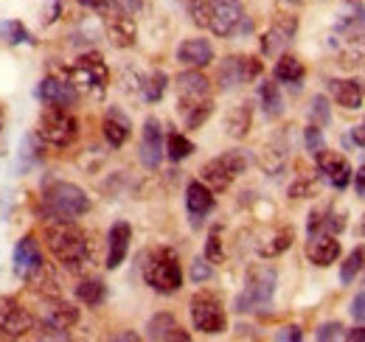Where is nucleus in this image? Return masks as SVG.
Here are the masks:
<instances>
[{
  "instance_id": "obj_33",
  "label": "nucleus",
  "mask_w": 365,
  "mask_h": 342,
  "mask_svg": "<svg viewBox=\"0 0 365 342\" xmlns=\"http://www.w3.org/2000/svg\"><path fill=\"white\" fill-rule=\"evenodd\" d=\"M292 239H295V230L292 227H278L273 236L267 239V244L259 247V256L262 258H275L281 253H287L292 247Z\"/></svg>"
},
{
  "instance_id": "obj_45",
  "label": "nucleus",
  "mask_w": 365,
  "mask_h": 342,
  "mask_svg": "<svg viewBox=\"0 0 365 342\" xmlns=\"http://www.w3.org/2000/svg\"><path fill=\"white\" fill-rule=\"evenodd\" d=\"M315 337H318L320 342L340 340V337H343V326H340L337 320H329V323H323L318 331H315Z\"/></svg>"
},
{
  "instance_id": "obj_44",
  "label": "nucleus",
  "mask_w": 365,
  "mask_h": 342,
  "mask_svg": "<svg viewBox=\"0 0 365 342\" xmlns=\"http://www.w3.org/2000/svg\"><path fill=\"white\" fill-rule=\"evenodd\" d=\"M188 14H191L194 26L208 28V0H191L188 3Z\"/></svg>"
},
{
  "instance_id": "obj_26",
  "label": "nucleus",
  "mask_w": 365,
  "mask_h": 342,
  "mask_svg": "<svg viewBox=\"0 0 365 342\" xmlns=\"http://www.w3.org/2000/svg\"><path fill=\"white\" fill-rule=\"evenodd\" d=\"M101 132H104V140H107L113 149H121V146L130 140V135H133V121H130V115H127L124 110L110 107L107 115H104Z\"/></svg>"
},
{
  "instance_id": "obj_11",
  "label": "nucleus",
  "mask_w": 365,
  "mask_h": 342,
  "mask_svg": "<svg viewBox=\"0 0 365 342\" xmlns=\"http://www.w3.org/2000/svg\"><path fill=\"white\" fill-rule=\"evenodd\" d=\"M264 65L259 62V56H228L222 59L220 71H217V82L222 90H236L242 85H250L262 76Z\"/></svg>"
},
{
  "instance_id": "obj_28",
  "label": "nucleus",
  "mask_w": 365,
  "mask_h": 342,
  "mask_svg": "<svg viewBox=\"0 0 365 342\" xmlns=\"http://www.w3.org/2000/svg\"><path fill=\"white\" fill-rule=\"evenodd\" d=\"M329 93L343 110H360L363 107V85L357 79H329Z\"/></svg>"
},
{
  "instance_id": "obj_8",
  "label": "nucleus",
  "mask_w": 365,
  "mask_h": 342,
  "mask_svg": "<svg viewBox=\"0 0 365 342\" xmlns=\"http://www.w3.org/2000/svg\"><path fill=\"white\" fill-rule=\"evenodd\" d=\"M188 314H191V326L200 334L217 337V334H222L228 328L225 306H222L220 295H214V292H197L194 298L188 300Z\"/></svg>"
},
{
  "instance_id": "obj_47",
  "label": "nucleus",
  "mask_w": 365,
  "mask_h": 342,
  "mask_svg": "<svg viewBox=\"0 0 365 342\" xmlns=\"http://www.w3.org/2000/svg\"><path fill=\"white\" fill-rule=\"evenodd\" d=\"M351 317L357 323H365V292H360L357 298L351 300Z\"/></svg>"
},
{
  "instance_id": "obj_53",
  "label": "nucleus",
  "mask_w": 365,
  "mask_h": 342,
  "mask_svg": "<svg viewBox=\"0 0 365 342\" xmlns=\"http://www.w3.org/2000/svg\"><path fill=\"white\" fill-rule=\"evenodd\" d=\"M76 3H82L85 9H93V11H98V9H101L107 0H76Z\"/></svg>"
},
{
  "instance_id": "obj_16",
  "label": "nucleus",
  "mask_w": 365,
  "mask_h": 342,
  "mask_svg": "<svg viewBox=\"0 0 365 342\" xmlns=\"http://www.w3.org/2000/svg\"><path fill=\"white\" fill-rule=\"evenodd\" d=\"M138 157H140V163H143L149 171H155L160 163H163V157H166V146H163V129H160V121H158V118H146V121H143Z\"/></svg>"
},
{
  "instance_id": "obj_48",
  "label": "nucleus",
  "mask_w": 365,
  "mask_h": 342,
  "mask_svg": "<svg viewBox=\"0 0 365 342\" xmlns=\"http://www.w3.org/2000/svg\"><path fill=\"white\" fill-rule=\"evenodd\" d=\"M275 340H292V342H301L304 340V334H301V328L298 326H284L278 334H275Z\"/></svg>"
},
{
  "instance_id": "obj_2",
  "label": "nucleus",
  "mask_w": 365,
  "mask_h": 342,
  "mask_svg": "<svg viewBox=\"0 0 365 342\" xmlns=\"http://www.w3.org/2000/svg\"><path fill=\"white\" fill-rule=\"evenodd\" d=\"M143 281L158 295H178L182 286L180 258L169 247H158L143 258Z\"/></svg>"
},
{
  "instance_id": "obj_23",
  "label": "nucleus",
  "mask_w": 365,
  "mask_h": 342,
  "mask_svg": "<svg viewBox=\"0 0 365 342\" xmlns=\"http://www.w3.org/2000/svg\"><path fill=\"white\" fill-rule=\"evenodd\" d=\"M146 337L149 340H158V342H188L191 340V334L188 331H182V326L178 323V317L175 314H169V311H160V314H155L149 323H146Z\"/></svg>"
},
{
  "instance_id": "obj_52",
  "label": "nucleus",
  "mask_w": 365,
  "mask_h": 342,
  "mask_svg": "<svg viewBox=\"0 0 365 342\" xmlns=\"http://www.w3.org/2000/svg\"><path fill=\"white\" fill-rule=\"evenodd\" d=\"M343 340H351V342H363L365 340V328H351L343 334Z\"/></svg>"
},
{
  "instance_id": "obj_7",
  "label": "nucleus",
  "mask_w": 365,
  "mask_h": 342,
  "mask_svg": "<svg viewBox=\"0 0 365 342\" xmlns=\"http://www.w3.org/2000/svg\"><path fill=\"white\" fill-rule=\"evenodd\" d=\"M250 166V157L245 149H230L222 152L217 157H211L202 169H200V180L217 194V191H228L233 185V180H239Z\"/></svg>"
},
{
  "instance_id": "obj_18",
  "label": "nucleus",
  "mask_w": 365,
  "mask_h": 342,
  "mask_svg": "<svg viewBox=\"0 0 365 342\" xmlns=\"http://www.w3.org/2000/svg\"><path fill=\"white\" fill-rule=\"evenodd\" d=\"M217 208V200H214V191L202 182V180H191L188 188H185V211H188V222L191 227H200L211 211Z\"/></svg>"
},
{
  "instance_id": "obj_41",
  "label": "nucleus",
  "mask_w": 365,
  "mask_h": 342,
  "mask_svg": "<svg viewBox=\"0 0 365 342\" xmlns=\"http://www.w3.org/2000/svg\"><path fill=\"white\" fill-rule=\"evenodd\" d=\"M211 275H214V264L208 258H197L191 264V281L194 284H205V281H211Z\"/></svg>"
},
{
  "instance_id": "obj_13",
  "label": "nucleus",
  "mask_w": 365,
  "mask_h": 342,
  "mask_svg": "<svg viewBox=\"0 0 365 342\" xmlns=\"http://www.w3.org/2000/svg\"><path fill=\"white\" fill-rule=\"evenodd\" d=\"M11 266H14V275L26 284H31L43 269H46V258L40 250V242L34 236H23L17 244H14V256H11Z\"/></svg>"
},
{
  "instance_id": "obj_15",
  "label": "nucleus",
  "mask_w": 365,
  "mask_h": 342,
  "mask_svg": "<svg viewBox=\"0 0 365 342\" xmlns=\"http://www.w3.org/2000/svg\"><path fill=\"white\" fill-rule=\"evenodd\" d=\"M298 34V17L292 14H281L270 23V28L262 34V53L264 56H281L284 48H289V43Z\"/></svg>"
},
{
  "instance_id": "obj_39",
  "label": "nucleus",
  "mask_w": 365,
  "mask_h": 342,
  "mask_svg": "<svg viewBox=\"0 0 365 342\" xmlns=\"http://www.w3.org/2000/svg\"><path fill=\"white\" fill-rule=\"evenodd\" d=\"M205 258H208L211 264H222V258H225V250H222V230H220V227H214V230L208 233Z\"/></svg>"
},
{
  "instance_id": "obj_35",
  "label": "nucleus",
  "mask_w": 365,
  "mask_h": 342,
  "mask_svg": "<svg viewBox=\"0 0 365 342\" xmlns=\"http://www.w3.org/2000/svg\"><path fill=\"white\" fill-rule=\"evenodd\" d=\"M365 269V247H357V250H351L349 258L343 261V266H340V281L349 286V284H354L357 281V275Z\"/></svg>"
},
{
  "instance_id": "obj_31",
  "label": "nucleus",
  "mask_w": 365,
  "mask_h": 342,
  "mask_svg": "<svg viewBox=\"0 0 365 342\" xmlns=\"http://www.w3.org/2000/svg\"><path fill=\"white\" fill-rule=\"evenodd\" d=\"M250 124H253V107L245 101V104H236L228 113V118H225V132H228L230 138L242 140V138L250 132Z\"/></svg>"
},
{
  "instance_id": "obj_55",
  "label": "nucleus",
  "mask_w": 365,
  "mask_h": 342,
  "mask_svg": "<svg viewBox=\"0 0 365 342\" xmlns=\"http://www.w3.org/2000/svg\"><path fill=\"white\" fill-rule=\"evenodd\" d=\"M357 233H360V236H365V219H363V224H360V230H357Z\"/></svg>"
},
{
  "instance_id": "obj_42",
  "label": "nucleus",
  "mask_w": 365,
  "mask_h": 342,
  "mask_svg": "<svg viewBox=\"0 0 365 342\" xmlns=\"http://www.w3.org/2000/svg\"><path fill=\"white\" fill-rule=\"evenodd\" d=\"M143 0H107L98 11H124V14H138Z\"/></svg>"
},
{
  "instance_id": "obj_21",
  "label": "nucleus",
  "mask_w": 365,
  "mask_h": 342,
  "mask_svg": "<svg viewBox=\"0 0 365 342\" xmlns=\"http://www.w3.org/2000/svg\"><path fill=\"white\" fill-rule=\"evenodd\" d=\"M337 40H357L365 37V6L363 0H343V9L334 23Z\"/></svg>"
},
{
  "instance_id": "obj_20",
  "label": "nucleus",
  "mask_w": 365,
  "mask_h": 342,
  "mask_svg": "<svg viewBox=\"0 0 365 342\" xmlns=\"http://www.w3.org/2000/svg\"><path fill=\"white\" fill-rule=\"evenodd\" d=\"M37 98L48 107H65L71 110L79 101V90L68 82V76H46L37 87Z\"/></svg>"
},
{
  "instance_id": "obj_37",
  "label": "nucleus",
  "mask_w": 365,
  "mask_h": 342,
  "mask_svg": "<svg viewBox=\"0 0 365 342\" xmlns=\"http://www.w3.org/2000/svg\"><path fill=\"white\" fill-rule=\"evenodd\" d=\"M307 113H309V124H315V127H329V121H331V107H329L326 95H312Z\"/></svg>"
},
{
  "instance_id": "obj_29",
  "label": "nucleus",
  "mask_w": 365,
  "mask_h": 342,
  "mask_svg": "<svg viewBox=\"0 0 365 342\" xmlns=\"http://www.w3.org/2000/svg\"><path fill=\"white\" fill-rule=\"evenodd\" d=\"M259 107H262V113H264V118H281L284 115V95H281V90L275 82H262L259 85Z\"/></svg>"
},
{
  "instance_id": "obj_50",
  "label": "nucleus",
  "mask_w": 365,
  "mask_h": 342,
  "mask_svg": "<svg viewBox=\"0 0 365 342\" xmlns=\"http://www.w3.org/2000/svg\"><path fill=\"white\" fill-rule=\"evenodd\" d=\"M59 9H62V0H48V9H46V23H53V17L59 14Z\"/></svg>"
},
{
  "instance_id": "obj_24",
  "label": "nucleus",
  "mask_w": 365,
  "mask_h": 342,
  "mask_svg": "<svg viewBox=\"0 0 365 342\" xmlns=\"http://www.w3.org/2000/svg\"><path fill=\"white\" fill-rule=\"evenodd\" d=\"M340 253H343V247H340L334 233H315L307 242V258L315 266H331L340 258Z\"/></svg>"
},
{
  "instance_id": "obj_30",
  "label": "nucleus",
  "mask_w": 365,
  "mask_h": 342,
  "mask_svg": "<svg viewBox=\"0 0 365 342\" xmlns=\"http://www.w3.org/2000/svg\"><path fill=\"white\" fill-rule=\"evenodd\" d=\"M273 73L281 85H301L304 76H307V68H304L301 59H295V56H289V53H281L278 62H275Z\"/></svg>"
},
{
  "instance_id": "obj_43",
  "label": "nucleus",
  "mask_w": 365,
  "mask_h": 342,
  "mask_svg": "<svg viewBox=\"0 0 365 342\" xmlns=\"http://www.w3.org/2000/svg\"><path fill=\"white\" fill-rule=\"evenodd\" d=\"M304 146H307V152H312V155H318L320 149L326 146V140H323V132H320V127L309 124V127L304 129Z\"/></svg>"
},
{
  "instance_id": "obj_1",
  "label": "nucleus",
  "mask_w": 365,
  "mask_h": 342,
  "mask_svg": "<svg viewBox=\"0 0 365 342\" xmlns=\"http://www.w3.org/2000/svg\"><path fill=\"white\" fill-rule=\"evenodd\" d=\"M46 247L53 261L65 272H85V266L93 261L88 233L73 219H48L46 222Z\"/></svg>"
},
{
  "instance_id": "obj_46",
  "label": "nucleus",
  "mask_w": 365,
  "mask_h": 342,
  "mask_svg": "<svg viewBox=\"0 0 365 342\" xmlns=\"http://www.w3.org/2000/svg\"><path fill=\"white\" fill-rule=\"evenodd\" d=\"M31 143H34V135H29V138L23 140V149H20V160H23V166H20V169L34 166V160H37V155L31 152Z\"/></svg>"
},
{
  "instance_id": "obj_6",
  "label": "nucleus",
  "mask_w": 365,
  "mask_h": 342,
  "mask_svg": "<svg viewBox=\"0 0 365 342\" xmlns=\"http://www.w3.org/2000/svg\"><path fill=\"white\" fill-rule=\"evenodd\" d=\"M34 135L46 146L65 149V146H71L79 138V121H76V115L71 110H65V107H48L46 104V110L37 118Z\"/></svg>"
},
{
  "instance_id": "obj_36",
  "label": "nucleus",
  "mask_w": 365,
  "mask_h": 342,
  "mask_svg": "<svg viewBox=\"0 0 365 342\" xmlns=\"http://www.w3.org/2000/svg\"><path fill=\"white\" fill-rule=\"evenodd\" d=\"M166 85H169V76H166L163 71L149 73V76L143 79V98H146L149 104L160 101V98H163V93H166Z\"/></svg>"
},
{
  "instance_id": "obj_10",
  "label": "nucleus",
  "mask_w": 365,
  "mask_h": 342,
  "mask_svg": "<svg viewBox=\"0 0 365 342\" xmlns=\"http://www.w3.org/2000/svg\"><path fill=\"white\" fill-rule=\"evenodd\" d=\"M34 331H37L34 314L17 298L3 295L0 298V334L3 337H11V340H20V337H29Z\"/></svg>"
},
{
  "instance_id": "obj_32",
  "label": "nucleus",
  "mask_w": 365,
  "mask_h": 342,
  "mask_svg": "<svg viewBox=\"0 0 365 342\" xmlns=\"http://www.w3.org/2000/svg\"><path fill=\"white\" fill-rule=\"evenodd\" d=\"M76 300L79 303H85V306H101L104 300H107V286H104V281H98V278H82L79 284H76Z\"/></svg>"
},
{
  "instance_id": "obj_57",
  "label": "nucleus",
  "mask_w": 365,
  "mask_h": 342,
  "mask_svg": "<svg viewBox=\"0 0 365 342\" xmlns=\"http://www.w3.org/2000/svg\"><path fill=\"white\" fill-rule=\"evenodd\" d=\"M363 93H365V82H363Z\"/></svg>"
},
{
  "instance_id": "obj_4",
  "label": "nucleus",
  "mask_w": 365,
  "mask_h": 342,
  "mask_svg": "<svg viewBox=\"0 0 365 342\" xmlns=\"http://www.w3.org/2000/svg\"><path fill=\"white\" fill-rule=\"evenodd\" d=\"M275 275L273 266H250L247 278H245V289L239 292V298L233 303V309L239 314H253V311H267L273 306L275 298Z\"/></svg>"
},
{
  "instance_id": "obj_25",
  "label": "nucleus",
  "mask_w": 365,
  "mask_h": 342,
  "mask_svg": "<svg viewBox=\"0 0 365 342\" xmlns=\"http://www.w3.org/2000/svg\"><path fill=\"white\" fill-rule=\"evenodd\" d=\"M178 62L185 65V68H208L214 62V45L202 37H191V40H182L180 48H178Z\"/></svg>"
},
{
  "instance_id": "obj_49",
  "label": "nucleus",
  "mask_w": 365,
  "mask_h": 342,
  "mask_svg": "<svg viewBox=\"0 0 365 342\" xmlns=\"http://www.w3.org/2000/svg\"><path fill=\"white\" fill-rule=\"evenodd\" d=\"M351 182H354V188H357V197H363L365 200V166L357 169V174L351 177Z\"/></svg>"
},
{
  "instance_id": "obj_22",
  "label": "nucleus",
  "mask_w": 365,
  "mask_h": 342,
  "mask_svg": "<svg viewBox=\"0 0 365 342\" xmlns=\"http://www.w3.org/2000/svg\"><path fill=\"white\" fill-rule=\"evenodd\" d=\"M130 242H133L130 222H115L107 233V269H118L124 264V258L130 253Z\"/></svg>"
},
{
  "instance_id": "obj_14",
  "label": "nucleus",
  "mask_w": 365,
  "mask_h": 342,
  "mask_svg": "<svg viewBox=\"0 0 365 342\" xmlns=\"http://www.w3.org/2000/svg\"><path fill=\"white\" fill-rule=\"evenodd\" d=\"M211 101V82L205 73H200L197 68H188L178 76V107H180V115L188 113L191 107H200Z\"/></svg>"
},
{
  "instance_id": "obj_12",
  "label": "nucleus",
  "mask_w": 365,
  "mask_h": 342,
  "mask_svg": "<svg viewBox=\"0 0 365 342\" xmlns=\"http://www.w3.org/2000/svg\"><path fill=\"white\" fill-rule=\"evenodd\" d=\"M79 309L68 300L51 298L48 309L43 311V334L46 340H68V331L79 323Z\"/></svg>"
},
{
  "instance_id": "obj_51",
  "label": "nucleus",
  "mask_w": 365,
  "mask_h": 342,
  "mask_svg": "<svg viewBox=\"0 0 365 342\" xmlns=\"http://www.w3.org/2000/svg\"><path fill=\"white\" fill-rule=\"evenodd\" d=\"M351 143L365 146V121L360 124V127H351Z\"/></svg>"
},
{
  "instance_id": "obj_3",
  "label": "nucleus",
  "mask_w": 365,
  "mask_h": 342,
  "mask_svg": "<svg viewBox=\"0 0 365 342\" xmlns=\"http://www.w3.org/2000/svg\"><path fill=\"white\" fill-rule=\"evenodd\" d=\"M43 205H46L48 219H79L91 211V197L85 188L56 180L48 182L43 191Z\"/></svg>"
},
{
  "instance_id": "obj_27",
  "label": "nucleus",
  "mask_w": 365,
  "mask_h": 342,
  "mask_svg": "<svg viewBox=\"0 0 365 342\" xmlns=\"http://www.w3.org/2000/svg\"><path fill=\"white\" fill-rule=\"evenodd\" d=\"M343 230H346V214L334 211V208H318V211L309 214V222H307V236H315V233L340 236Z\"/></svg>"
},
{
  "instance_id": "obj_54",
  "label": "nucleus",
  "mask_w": 365,
  "mask_h": 342,
  "mask_svg": "<svg viewBox=\"0 0 365 342\" xmlns=\"http://www.w3.org/2000/svg\"><path fill=\"white\" fill-rule=\"evenodd\" d=\"M113 340H138V334H130V331H127V334H115Z\"/></svg>"
},
{
  "instance_id": "obj_34",
  "label": "nucleus",
  "mask_w": 365,
  "mask_h": 342,
  "mask_svg": "<svg viewBox=\"0 0 365 342\" xmlns=\"http://www.w3.org/2000/svg\"><path fill=\"white\" fill-rule=\"evenodd\" d=\"M163 146H166V157H169L172 163H180V160H185V157L194 152V143H191L182 132H178V129H172V132L163 138Z\"/></svg>"
},
{
  "instance_id": "obj_5",
  "label": "nucleus",
  "mask_w": 365,
  "mask_h": 342,
  "mask_svg": "<svg viewBox=\"0 0 365 342\" xmlns=\"http://www.w3.org/2000/svg\"><path fill=\"white\" fill-rule=\"evenodd\" d=\"M62 76H68V82L79 90V95H91V98H101L110 85V68H107L104 56L96 51L82 53L73 65L65 68Z\"/></svg>"
},
{
  "instance_id": "obj_38",
  "label": "nucleus",
  "mask_w": 365,
  "mask_h": 342,
  "mask_svg": "<svg viewBox=\"0 0 365 342\" xmlns=\"http://www.w3.org/2000/svg\"><path fill=\"white\" fill-rule=\"evenodd\" d=\"M0 37H3V40H6L9 45L34 43V40H31V34L26 31V26H23L20 20H6V23L0 26Z\"/></svg>"
},
{
  "instance_id": "obj_56",
  "label": "nucleus",
  "mask_w": 365,
  "mask_h": 342,
  "mask_svg": "<svg viewBox=\"0 0 365 342\" xmlns=\"http://www.w3.org/2000/svg\"><path fill=\"white\" fill-rule=\"evenodd\" d=\"M289 3H295V6H298V3H304V0H289Z\"/></svg>"
},
{
  "instance_id": "obj_17",
  "label": "nucleus",
  "mask_w": 365,
  "mask_h": 342,
  "mask_svg": "<svg viewBox=\"0 0 365 342\" xmlns=\"http://www.w3.org/2000/svg\"><path fill=\"white\" fill-rule=\"evenodd\" d=\"M315 166H318V171L326 177V182L334 185L337 191H343V188L351 185L354 169H351V163H349L340 152H329V149L323 146L318 155H315Z\"/></svg>"
},
{
  "instance_id": "obj_40",
  "label": "nucleus",
  "mask_w": 365,
  "mask_h": 342,
  "mask_svg": "<svg viewBox=\"0 0 365 342\" xmlns=\"http://www.w3.org/2000/svg\"><path fill=\"white\" fill-rule=\"evenodd\" d=\"M318 194V182L309 180V177H301L295 185H289V197L295 200H307V197H315Z\"/></svg>"
},
{
  "instance_id": "obj_19",
  "label": "nucleus",
  "mask_w": 365,
  "mask_h": 342,
  "mask_svg": "<svg viewBox=\"0 0 365 342\" xmlns=\"http://www.w3.org/2000/svg\"><path fill=\"white\" fill-rule=\"evenodd\" d=\"M104 17V31L107 40L115 48H133L138 43V23L135 14H124V11H101Z\"/></svg>"
},
{
  "instance_id": "obj_9",
  "label": "nucleus",
  "mask_w": 365,
  "mask_h": 342,
  "mask_svg": "<svg viewBox=\"0 0 365 342\" xmlns=\"http://www.w3.org/2000/svg\"><path fill=\"white\" fill-rule=\"evenodd\" d=\"M208 28L228 40L236 34H247L253 26L245 14V6L242 0H208Z\"/></svg>"
}]
</instances>
